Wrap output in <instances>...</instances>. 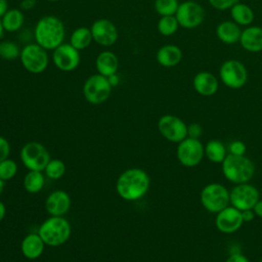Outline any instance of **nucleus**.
Segmentation results:
<instances>
[{
    "mask_svg": "<svg viewBox=\"0 0 262 262\" xmlns=\"http://www.w3.org/2000/svg\"><path fill=\"white\" fill-rule=\"evenodd\" d=\"M229 12L231 20H233L239 27L251 26L255 18V13L253 9L249 5L238 1L229 9Z\"/></svg>",
    "mask_w": 262,
    "mask_h": 262,
    "instance_id": "nucleus-24",
    "label": "nucleus"
},
{
    "mask_svg": "<svg viewBox=\"0 0 262 262\" xmlns=\"http://www.w3.org/2000/svg\"><path fill=\"white\" fill-rule=\"evenodd\" d=\"M93 41L90 28L79 27L75 29L70 37V44L77 50L86 49Z\"/></svg>",
    "mask_w": 262,
    "mask_h": 262,
    "instance_id": "nucleus-27",
    "label": "nucleus"
},
{
    "mask_svg": "<svg viewBox=\"0 0 262 262\" xmlns=\"http://www.w3.org/2000/svg\"><path fill=\"white\" fill-rule=\"evenodd\" d=\"M71 208V198L64 190L51 192L45 201V209L51 216H63Z\"/></svg>",
    "mask_w": 262,
    "mask_h": 262,
    "instance_id": "nucleus-18",
    "label": "nucleus"
},
{
    "mask_svg": "<svg viewBox=\"0 0 262 262\" xmlns=\"http://www.w3.org/2000/svg\"><path fill=\"white\" fill-rule=\"evenodd\" d=\"M227 155L228 154L226 152V147L222 141L218 139H211L206 143L205 156L210 162L215 164H222Z\"/></svg>",
    "mask_w": 262,
    "mask_h": 262,
    "instance_id": "nucleus-26",
    "label": "nucleus"
},
{
    "mask_svg": "<svg viewBox=\"0 0 262 262\" xmlns=\"http://www.w3.org/2000/svg\"><path fill=\"white\" fill-rule=\"evenodd\" d=\"M34 38L38 45L46 50H54L63 43L66 28L60 18L55 15L41 17L34 29Z\"/></svg>",
    "mask_w": 262,
    "mask_h": 262,
    "instance_id": "nucleus-2",
    "label": "nucleus"
},
{
    "mask_svg": "<svg viewBox=\"0 0 262 262\" xmlns=\"http://www.w3.org/2000/svg\"><path fill=\"white\" fill-rule=\"evenodd\" d=\"M45 174L50 179H59L63 176L66 172V165L64 163L59 159H50L48 164L46 165Z\"/></svg>",
    "mask_w": 262,
    "mask_h": 262,
    "instance_id": "nucleus-32",
    "label": "nucleus"
},
{
    "mask_svg": "<svg viewBox=\"0 0 262 262\" xmlns=\"http://www.w3.org/2000/svg\"><path fill=\"white\" fill-rule=\"evenodd\" d=\"M8 1L7 0H0V18L4 15V13L8 10Z\"/></svg>",
    "mask_w": 262,
    "mask_h": 262,
    "instance_id": "nucleus-43",
    "label": "nucleus"
},
{
    "mask_svg": "<svg viewBox=\"0 0 262 262\" xmlns=\"http://www.w3.org/2000/svg\"><path fill=\"white\" fill-rule=\"evenodd\" d=\"M95 68L98 74L104 77H110L111 75L118 73L119 58L113 51L103 50L96 56Z\"/></svg>",
    "mask_w": 262,
    "mask_h": 262,
    "instance_id": "nucleus-22",
    "label": "nucleus"
},
{
    "mask_svg": "<svg viewBox=\"0 0 262 262\" xmlns=\"http://www.w3.org/2000/svg\"><path fill=\"white\" fill-rule=\"evenodd\" d=\"M182 50L180 47L174 44H166L161 46L157 53V62L163 68H174L182 60Z\"/></svg>",
    "mask_w": 262,
    "mask_h": 262,
    "instance_id": "nucleus-20",
    "label": "nucleus"
},
{
    "mask_svg": "<svg viewBox=\"0 0 262 262\" xmlns=\"http://www.w3.org/2000/svg\"><path fill=\"white\" fill-rule=\"evenodd\" d=\"M19 156L24 166L32 171H44L50 161V155L46 147L36 141L27 142L21 147Z\"/></svg>",
    "mask_w": 262,
    "mask_h": 262,
    "instance_id": "nucleus-9",
    "label": "nucleus"
},
{
    "mask_svg": "<svg viewBox=\"0 0 262 262\" xmlns=\"http://www.w3.org/2000/svg\"><path fill=\"white\" fill-rule=\"evenodd\" d=\"M45 244L39 233H30L25 236V238L21 242L20 250L23 255L30 259L34 260L39 258L44 251Z\"/></svg>",
    "mask_w": 262,
    "mask_h": 262,
    "instance_id": "nucleus-23",
    "label": "nucleus"
},
{
    "mask_svg": "<svg viewBox=\"0 0 262 262\" xmlns=\"http://www.w3.org/2000/svg\"><path fill=\"white\" fill-rule=\"evenodd\" d=\"M178 6V0H155L154 3L156 12L161 16L175 15Z\"/></svg>",
    "mask_w": 262,
    "mask_h": 262,
    "instance_id": "nucleus-31",
    "label": "nucleus"
},
{
    "mask_svg": "<svg viewBox=\"0 0 262 262\" xmlns=\"http://www.w3.org/2000/svg\"><path fill=\"white\" fill-rule=\"evenodd\" d=\"M93 41L100 46L110 47L114 45L119 38V32L116 25L107 18L96 19L90 27Z\"/></svg>",
    "mask_w": 262,
    "mask_h": 262,
    "instance_id": "nucleus-15",
    "label": "nucleus"
},
{
    "mask_svg": "<svg viewBox=\"0 0 262 262\" xmlns=\"http://www.w3.org/2000/svg\"><path fill=\"white\" fill-rule=\"evenodd\" d=\"M5 214H6V208H5V205L0 201V222L4 219Z\"/></svg>",
    "mask_w": 262,
    "mask_h": 262,
    "instance_id": "nucleus-44",
    "label": "nucleus"
},
{
    "mask_svg": "<svg viewBox=\"0 0 262 262\" xmlns=\"http://www.w3.org/2000/svg\"><path fill=\"white\" fill-rule=\"evenodd\" d=\"M17 172V165L13 160L6 159L0 162V178L3 181L12 179Z\"/></svg>",
    "mask_w": 262,
    "mask_h": 262,
    "instance_id": "nucleus-33",
    "label": "nucleus"
},
{
    "mask_svg": "<svg viewBox=\"0 0 262 262\" xmlns=\"http://www.w3.org/2000/svg\"><path fill=\"white\" fill-rule=\"evenodd\" d=\"M0 19L4 31L9 33L17 32L25 23V16L20 8L8 9Z\"/></svg>",
    "mask_w": 262,
    "mask_h": 262,
    "instance_id": "nucleus-25",
    "label": "nucleus"
},
{
    "mask_svg": "<svg viewBox=\"0 0 262 262\" xmlns=\"http://www.w3.org/2000/svg\"><path fill=\"white\" fill-rule=\"evenodd\" d=\"M216 36L218 40L226 45H233L239 42L242 30L233 20H223L216 27Z\"/></svg>",
    "mask_w": 262,
    "mask_h": 262,
    "instance_id": "nucleus-21",
    "label": "nucleus"
},
{
    "mask_svg": "<svg viewBox=\"0 0 262 262\" xmlns=\"http://www.w3.org/2000/svg\"><path fill=\"white\" fill-rule=\"evenodd\" d=\"M52 51V61L59 71L73 72L79 67L80 52L70 43H62Z\"/></svg>",
    "mask_w": 262,
    "mask_h": 262,
    "instance_id": "nucleus-14",
    "label": "nucleus"
},
{
    "mask_svg": "<svg viewBox=\"0 0 262 262\" xmlns=\"http://www.w3.org/2000/svg\"><path fill=\"white\" fill-rule=\"evenodd\" d=\"M176 156L179 163L185 167L199 165L205 156V146L200 139L186 137L177 145Z\"/></svg>",
    "mask_w": 262,
    "mask_h": 262,
    "instance_id": "nucleus-11",
    "label": "nucleus"
},
{
    "mask_svg": "<svg viewBox=\"0 0 262 262\" xmlns=\"http://www.w3.org/2000/svg\"><path fill=\"white\" fill-rule=\"evenodd\" d=\"M150 179L148 174L140 168H131L124 171L118 178L116 190L125 201H136L148 191Z\"/></svg>",
    "mask_w": 262,
    "mask_h": 262,
    "instance_id": "nucleus-1",
    "label": "nucleus"
},
{
    "mask_svg": "<svg viewBox=\"0 0 262 262\" xmlns=\"http://www.w3.org/2000/svg\"><path fill=\"white\" fill-rule=\"evenodd\" d=\"M201 203L210 213L217 214L230 205L228 189L220 183H209L201 191Z\"/></svg>",
    "mask_w": 262,
    "mask_h": 262,
    "instance_id": "nucleus-5",
    "label": "nucleus"
},
{
    "mask_svg": "<svg viewBox=\"0 0 262 262\" xmlns=\"http://www.w3.org/2000/svg\"><path fill=\"white\" fill-rule=\"evenodd\" d=\"M4 29H3V27H2V24H1V19H0V39L2 38V36H3V34H4Z\"/></svg>",
    "mask_w": 262,
    "mask_h": 262,
    "instance_id": "nucleus-46",
    "label": "nucleus"
},
{
    "mask_svg": "<svg viewBox=\"0 0 262 262\" xmlns=\"http://www.w3.org/2000/svg\"><path fill=\"white\" fill-rule=\"evenodd\" d=\"M175 16L180 28L192 30L200 27L204 23L205 9L195 1L186 0L179 3Z\"/></svg>",
    "mask_w": 262,
    "mask_h": 262,
    "instance_id": "nucleus-10",
    "label": "nucleus"
},
{
    "mask_svg": "<svg viewBox=\"0 0 262 262\" xmlns=\"http://www.w3.org/2000/svg\"><path fill=\"white\" fill-rule=\"evenodd\" d=\"M238 0H208L209 4L216 10H229Z\"/></svg>",
    "mask_w": 262,
    "mask_h": 262,
    "instance_id": "nucleus-34",
    "label": "nucleus"
},
{
    "mask_svg": "<svg viewBox=\"0 0 262 262\" xmlns=\"http://www.w3.org/2000/svg\"><path fill=\"white\" fill-rule=\"evenodd\" d=\"M229 196L230 205L239 211L253 209L256 203L260 200L258 189L248 182L236 184L229 191Z\"/></svg>",
    "mask_w": 262,
    "mask_h": 262,
    "instance_id": "nucleus-13",
    "label": "nucleus"
},
{
    "mask_svg": "<svg viewBox=\"0 0 262 262\" xmlns=\"http://www.w3.org/2000/svg\"><path fill=\"white\" fill-rule=\"evenodd\" d=\"M112 88L107 78L97 73L87 78L84 82L82 91L85 99L89 103L100 104L110 98Z\"/></svg>",
    "mask_w": 262,
    "mask_h": 262,
    "instance_id": "nucleus-8",
    "label": "nucleus"
},
{
    "mask_svg": "<svg viewBox=\"0 0 262 262\" xmlns=\"http://www.w3.org/2000/svg\"><path fill=\"white\" fill-rule=\"evenodd\" d=\"M219 78L224 86L230 89H241L248 81V70L237 59H227L219 68Z\"/></svg>",
    "mask_w": 262,
    "mask_h": 262,
    "instance_id": "nucleus-6",
    "label": "nucleus"
},
{
    "mask_svg": "<svg viewBox=\"0 0 262 262\" xmlns=\"http://www.w3.org/2000/svg\"><path fill=\"white\" fill-rule=\"evenodd\" d=\"M19 59L24 69L32 74L43 73L49 63L47 50L37 43H30L23 47Z\"/></svg>",
    "mask_w": 262,
    "mask_h": 262,
    "instance_id": "nucleus-7",
    "label": "nucleus"
},
{
    "mask_svg": "<svg viewBox=\"0 0 262 262\" xmlns=\"http://www.w3.org/2000/svg\"><path fill=\"white\" fill-rule=\"evenodd\" d=\"M246 150H247V146L241 140H234L228 146L229 154L234 156H245Z\"/></svg>",
    "mask_w": 262,
    "mask_h": 262,
    "instance_id": "nucleus-35",
    "label": "nucleus"
},
{
    "mask_svg": "<svg viewBox=\"0 0 262 262\" xmlns=\"http://www.w3.org/2000/svg\"><path fill=\"white\" fill-rule=\"evenodd\" d=\"M260 262H262V258H261V260H260Z\"/></svg>",
    "mask_w": 262,
    "mask_h": 262,
    "instance_id": "nucleus-48",
    "label": "nucleus"
},
{
    "mask_svg": "<svg viewBox=\"0 0 262 262\" xmlns=\"http://www.w3.org/2000/svg\"><path fill=\"white\" fill-rule=\"evenodd\" d=\"M203 133V128L199 123H191L187 126V137L200 139Z\"/></svg>",
    "mask_w": 262,
    "mask_h": 262,
    "instance_id": "nucleus-36",
    "label": "nucleus"
},
{
    "mask_svg": "<svg viewBox=\"0 0 262 262\" xmlns=\"http://www.w3.org/2000/svg\"><path fill=\"white\" fill-rule=\"evenodd\" d=\"M3 189H4V181L0 178V194L2 193Z\"/></svg>",
    "mask_w": 262,
    "mask_h": 262,
    "instance_id": "nucleus-45",
    "label": "nucleus"
},
{
    "mask_svg": "<svg viewBox=\"0 0 262 262\" xmlns=\"http://www.w3.org/2000/svg\"><path fill=\"white\" fill-rule=\"evenodd\" d=\"M20 50L18 45L11 40L0 41V58L4 60H15L19 58Z\"/></svg>",
    "mask_w": 262,
    "mask_h": 262,
    "instance_id": "nucleus-30",
    "label": "nucleus"
},
{
    "mask_svg": "<svg viewBox=\"0 0 262 262\" xmlns=\"http://www.w3.org/2000/svg\"><path fill=\"white\" fill-rule=\"evenodd\" d=\"M221 165L224 177L235 184L249 182L255 174V166L246 156L228 154Z\"/></svg>",
    "mask_w": 262,
    "mask_h": 262,
    "instance_id": "nucleus-3",
    "label": "nucleus"
},
{
    "mask_svg": "<svg viewBox=\"0 0 262 262\" xmlns=\"http://www.w3.org/2000/svg\"><path fill=\"white\" fill-rule=\"evenodd\" d=\"M239 44L244 50L251 53L262 51V28L258 26H248L242 30Z\"/></svg>",
    "mask_w": 262,
    "mask_h": 262,
    "instance_id": "nucleus-19",
    "label": "nucleus"
},
{
    "mask_svg": "<svg viewBox=\"0 0 262 262\" xmlns=\"http://www.w3.org/2000/svg\"><path fill=\"white\" fill-rule=\"evenodd\" d=\"M225 262H250V261L245 255H243L241 253H234V254H231L226 259Z\"/></svg>",
    "mask_w": 262,
    "mask_h": 262,
    "instance_id": "nucleus-38",
    "label": "nucleus"
},
{
    "mask_svg": "<svg viewBox=\"0 0 262 262\" xmlns=\"http://www.w3.org/2000/svg\"><path fill=\"white\" fill-rule=\"evenodd\" d=\"M37 5V0H21L19 8L21 10H32Z\"/></svg>",
    "mask_w": 262,
    "mask_h": 262,
    "instance_id": "nucleus-39",
    "label": "nucleus"
},
{
    "mask_svg": "<svg viewBox=\"0 0 262 262\" xmlns=\"http://www.w3.org/2000/svg\"><path fill=\"white\" fill-rule=\"evenodd\" d=\"M179 28V24L175 15L161 16L157 24L158 32L165 37H170L174 35Z\"/></svg>",
    "mask_w": 262,
    "mask_h": 262,
    "instance_id": "nucleus-29",
    "label": "nucleus"
},
{
    "mask_svg": "<svg viewBox=\"0 0 262 262\" xmlns=\"http://www.w3.org/2000/svg\"><path fill=\"white\" fill-rule=\"evenodd\" d=\"M106 78H107V80H108V82H110L112 87L117 86L119 84V82H120V78L118 76V73L114 74V75H111L110 77H106Z\"/></svg>",
    "mask_w": 262,
    "mask_h": 262,
    "instance_id": "nucleus-42",
    "label": "nucleus"
},
{
    "mask_svg": "<svg viewBox=\"0 0 262 262\" xmlns=\"http://www.w3.org/2000/svg\"><path fill=\"white\" fill-rule=\"evenodd\" d=\"M158 129L167 140L179 143L187 137V125L174 115H164L158 121Z\"/></svg>",
    "mask_w": 262,
    "mask_h": 262,
    "instance_id": "nucleus-12",
    "label": "nucleus"
},
{
    "mask_svg": "<svg viewBox=\"0 0 262 262\" xmlns=\"http://www.w3.org/2000/svg\"><path fill=\"white\" fill-rule=\"evenodd\" d=\"M48 2H57V1H60V0H46Z\"/></svg>",
    "mask_w": 262,
    "mask_h": 262,
    "instance_id": "nucleus-47",
    "label": "nucleus"
},
{
    "mask_svg": "<svg viewBox=\"0 0 262 262\" xmlns=\"http://www.w3.org/2000/svg\"><path fill=\"white\" fill-rule=\"evenodd\" d=\"M71 231V224L67 219L62 216H51L40 225L38 233L45 245L58 247L68 242Z\"/></svg>",
    "mask_w": 262,
    "mask_h": 262,
    "instance_id": "nucleus-4",
    "label": "nucleus"
},
{
    "mask_svg": "<svg viewBox=\"0 0 262 262\" xmlns=\"http://www.w3.org/2000/svg\"><path fill=\"white\" fill-rule=\"evenodd\" d=\"M255 216L256 215H255L253 209H248V210L242 211V217H243L244 222H251V221H253Z\"/></svg>",
    "mask_w": 262,
    "mask_h": 262,
    "instance_id": "nucleus-40",
    "label": "nucleus"
},
{
    "mask_svg": "<svg viewBox=\"0 0 262 262\" xmlns=\"http://www.w3.org/2000/svg\"><path fill=\"white\" fill-rule=\"evenodd\" d=\"M44 181L42 171L29 170L24 178V187L30 193H37L43 188Z\"/></svg>",
    "mask_w": 262,
    "mask_h": 262,
    "instance_id": "nucleus-28",
    "label": "nucleus"
},
{
    "mask_svg": "<svg viewBox=\"0 0 262 262\" xmlns=\"http://www.w3.org/2000/svg\"><path fill=\"white\" fill-rule=\"evenodd\" d=\"M253 211H254V213H255L256 216L262 218V200H259V201L256 203V205H255L254 208H253Z\"/></svg>",
    "mask_w": 262,
    "mask_h": 262,
    "instance_id": "nucleus-41",
    "label": "nucleus"
},
{
    "mask_svg": "<svg viewBox=\"0 0 262 262\" xmlns=\"http://www.w3.org/2000/svg\"><path fill=\"white\" fill-rule=\"evenodd\" d=\"M192 87L194 91L202 96H212L218 91L219 80L211 72L202 71L194 75Z\"/></svg>",
    "mask_w": 262,
    "mask_h": 262,
    "instance_id": "nucleus-17",
    "label": "nucleus"
},
{
    "mask_svg": "<svg viewBox=\"0 0 262 262\" xmlns=\"http://www.w3.org/2000/svg\"><path fill=\"white\" fill-rule=\"evenodd\" d=\"M10 154V145L7 139L0 136V162L8 159Z\"/></svg>",
    "mask_w": 262,
    "mask_h": 262,
    "instance_id": "nucleus-37",
    "label": "nucleus"
},
{
    "mask_svg": "<svg viewBox=\"0 0 262 262\" xmlns=\"http://www.w3.org/2000/svg\"><path fill=\"white\" fill-rule=\"evenodd\" d=\"M244 223L242 211L229 205L217 213L215 224L222 233H233L238 230Z\"/></svg>",
    "mask_w": 262,
    "mask_h": 262,
    "instance_id": "nucleus-16",
    "label": "nucleus"
}]
</instances>
